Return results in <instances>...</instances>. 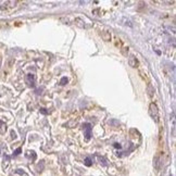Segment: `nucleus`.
Returning <instances> with one entry per match:
<instances>
[{"instance_id": "9d476101", "label": "nucleus", "mask_w": 176, "mask_h": 176, "mask_svg": "<svg viewBox=\"0 0 176 176\" xmlns=\"http://www.w3.org/2000/svg\"><path fill=\"white\" fill-rule=\"evenodd\" d=\"M66 83H68V78H66V77H62V78H61V82H60V84L62 85V86H63V85H65Z\"/></svg>"}, {"instance_id": "1a4fd4ad", "label": "nucleus", "mask_w": 176, "mask_h": 176, "mask_svg": "<svg viewBox=\"0 0 176 176\" xmlns=\"http://www.w3.org/2000/svg\"><path fill=\"white\" fill-rule=\"evenodd\" d=\"M21 152H22V149H21V148H18V149H16L15 151L13 152V157H16V156H19V154H20Z\"/></svg>"}, {"instance_id": "7ed1b4c3", "label": "nucleus", "mask_w": 176, "mask_h": 176, "mask_svg": "<svg viewBox=\"0 0 176 176\" xmlns=\"http://www.w3.org/2000/svg\"><path fill=\"white\" fill-rule=\"evenodd\" d=\"M25 80L26 83H27V85L30 87H34L35 86V82H36V76H35L34 74H27L25 77Z\"/></svg>"}, {"instance_id": "0eeeda50", "label": "nucleus", "mask_w": 176, "mask_h": 176, "mask_svg": "<svg viewBox=\"0 0 176 176\" xmlns=\"http://www.w3.org/2000/svg\"><path fill=\"white\" fill-rule=\"evenodd\" d=\"M147 92H148L149 97H153V95H154V89H153V87H152L151 84H148V85H147Z\"/></svg>"}, {"instance_id": "f03ea898", "label": "nucleus", "mask_w": 176, "mask_h": 176, "mask_svg": "<svg viewBox=\"0 0 176 176\" xmlns=\"http://www.w3.org/2000/svg\"><path fill=\"white\" fill-rule=\"evenodd\" d=\"M83 130H84L85 138H86L87 140H89L90 138H91V134H92L91 124H89V123H84V124H83Z\"/></svg>"}, {"instance_id": "9b49d317", "label": "nucleus", "mask_w": 176, "mask_h": 176, "mask_svg": "<svg viewBox=\"0 0 176 176\" xmlns=\"http://www.w3.org/2000/svg\"><path fill=\"white\" fill-rule=\"evenodd\" d=\"M40 113H42V114H45V115H47V114H49V111H47V109L42 108V109H40Z\"/></svg>"}, {"instance_id": "39448f33", "label": "nucleus", "mask_w": 176, "mask_h": 176, "mask_svg": "<svg viewBox=\"0 0 176 176\" xmlns=\"http://www.w3.org/2000/svg\"><path fill=\"white\" fill-rule=\"evenodd\" d=\"M128 64H129L132 68H137V65H138V60L135 58V56L130 54L129 58H128Z\"/></svg>"}, {"instance_id": "423d86ee", "label": "nucleus", "mask_w": 176, "mask_h": 176, "mask_svg": "<svg viewBox=\"0 0 176 176\" xmlns=\"http://www.w3.org/2000/svg\"><path fill=\"white\" fill-rule=\"evenodd\" d=\"M74 23H75V25H77L78 27H80V28H86V27H87V26L85 25L84 21H83L82 19H80V18H78V19H75V22H74Z\"/></svg>"}, {"instance_id": "f8f14e48", "label": "nucleus", "mask_w": 176, "mask_h": 176, "mask_svg": "<svg viewBox=\"0 0 176 176\" xmlns=\"http://www.w3.org/2000/svg\"><path fill=\"white\" fill-rule=\"evenodd\" d=\"M114 148H116V149H122V146H121L120 144H118V142H115V144H114Z\"/></svg>"}, {"instance_id": "f257e3e1", "label": "nucleus", "mask_w": 176, "mask_h": 176, "mask_svg": "<svg viewBox=\"0 0 176 176\" xmlns=\"http://www.w3.org/2000/svg\"><path fill=\"white\" fill-rule=\"evenodd\" d=\"M149 114H150V116L154 120V122L156 123H159V121H160V115H159V109L158 107H157L156 103H150V106H149Z\"/></svg>"}, {"instance_id": "ddd939ff", "label": "nucleus", "mask_w": 176, "mask_h": 176, "mask_svg": "<svg viewBox=\"0 0 176 176\" xmlns=\"http://www.w3.org/2000/svg\"><path fill=\"white\" fill-rule=\"evenodd\" d=\"M0 124H2V122H1V121H0Z\"/></svg>"}, {"instance_id": "20e7f679", "label": "nucleus", "mask_w": 176, "mask_h": 176, "mask_svg": "<svg viewBox=\"0 0 176 176\" xmlns=\"http://www.w3.org/2000/svg\"><path fill=\"white\" fill-rule=\"evenodd\" d=\"M153 166H154V168H156V171H159V170H160V166H161L160 154H157V156L153 158Z\"/></svg>"}, {"instance_id": "6e6552de", "label": "nucleus", "mask_w": 176, "mask_h": 176, "mask_svg": "<svg viewBox=\"0 0 176 176\" xmlns=\"http://www.w3.org/2000/svg\"><path fill=\"white\" fill-rule=\"evenodd\" d=\"M91 164H92L91 159H90L89 157H87V158L85 159V165H86V166H91Z\"/></svg>"}]
</instances>
